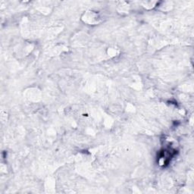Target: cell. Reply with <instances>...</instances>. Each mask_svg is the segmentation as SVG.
Listing matches in <instances>:
<instances>
[{"instance_id": "6da1fadb", "label": "cell", "mask_w": 194, "mask_h": 194, "mask_svg": "<svg viewBox=\"0 0 194 194\" xmlns=\"http://www.w3.org/2000/svg\"><path fill=\"white\" fill-rule=\"evenodd\" d=\"M81 20L88 25H98L102 21V17L99 12L93 10H88L82 15Z\"/></svg>"}, {"instance_id": "7a4b0ae2", "label": "cell", "mask_w": 194, "mask_h": 194, "mask_svg": "<svg viewBox=\"0 0 194 194\" xmlns=\"http://www.w3.org/2000/svg\"><path fill=\"white\" fill-rule=\"evenodd\" d=\"M117 10L119 13L127 14L129 12V5L125 2H120L119 5H117Z\"/></svg>"}, {"instance_id": "3957f363", "label": "cell", "mask_w": 194, "mask_h": 194, "mask_svg": "<svg viewBox=\"0 0 194 194\" xmlns=\"http://www.w3.org/2000/svg\"><path fill=\"white\" fill-rule=\"evenodd\" d=\"M158 2L155 1H146L143 2V6L146 9H152L156 7Z\"/></svg>"}]
</instances>
